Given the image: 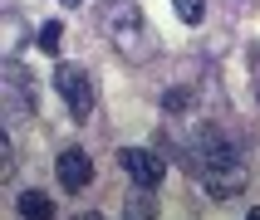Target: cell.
Wrapping results in <instances>:
<instances>
[{
    "instance_id": "11",
    "label": "cell",
    "mask_w": 260,
    "mask_h": 220,
    "mask_svg": "<svg viewBox=\"0 0 260 220\" xmlns=\"http://www.w3.org/2000/svg\"><path fill=\"white\" fill-rule=\"evenodd\" d=\"M74 220H103V215H99V210H84V215H74Z\"/></svg>"
},
{
    "instance_id": "2",
    "label": "cell",
    "mask_w": 260,
    "mask_h": 220,
    "mask_svg": "<svg viewBox=\"0 0 260 220\" xmlns=\"http://www.w3.org/2000/svg\"><path fill=\"white\" fill-rule=\"evenodd\" d=\"M118 166L133 176V186H147V191H157V181L167 176V161L157 152H147V147H123L118 152Z\"/></svg>"
},
{
    "instance_id": "10",
    "label": "cell",
    "mask_w": 260,
    "mask_h": 220,
    "mask_svg": "<svg viewBox=\"0 0 260 220\" xmlns=\"http://www.w3.org/2000/svg\"><path fill=\"white\" fill-rule=\"evenodd\" d=\"M187 103H191V93H187V88H167V93H162V108H167V113H182Z\"/></svg>"
},
{
    "instance_id": "1",
    "label": "cell",
    "mask_w": 260,
    "mask_h": 220,
    "mask_svg": "<svg viewBox=\"0 0 260 220\" xmlns=\"http://www.w3.org/2000/svg\"><path fill=\"white\" fill-rule=\"evenodd\" d=\"M54 83H59V93H64V103H69V113L84 122V117L93 113V78H88L84 69H74V64H59Z\"/></svg>"
},
{
    "instance_id": "8",
    "label": "cell",
    "mask_w": 260,
    "mask_h": 220,
    "mask_svg": "<svg viewBox=\"0 0 260 220\" xmlns=\"http://www.w3.org/2000/svg\"><path fill=\"white\" fill-rule=\"evenodd\" d=\"M172 10L182 25H202V15H206V0H172Z\"/></svg>"
},
{
    "instance_id": "9",
    "label": "cell",
    "mask_w": 260,
    "mask_h": 220,
    "mask_svg": "<svg viewBox=\"0 0 260 220\" xmlns=\"http://www.w3.org/2000/svg\"><path fill=\"white\" fill-rule=\"evenodd\" d=\"M59 39H64V25H59V20H49V25L40 29V49H49V54H59Z\"/></svg>"
},
{
    "instance_id": "4",
    "label": "cell",
    "mask_w": 260,
    "mask_h": 220,
    "mask_svg": "<svg viewBox=\"0 0 260 220\" xmlns=\"http://www.w3.org/2000/svg\"><path fill=\"white\" fill-rule=\"evenodd\" d=\"M54 176H59V186L64 191H84V186H93V161H88V152H59V161H54Z\"/></svg>"
},
{
    "instance_id": "6",
    "label": "cell",
    "mask_w": 260,
    "mask_h": 220,
    "mask_svg": "<svg viewBox=\"0 0 260 220\" xmlns=\"http://www.w3.org/2000/svg\"><path fill=\"white\" fill-rule=\"evenodd\" d=\"M123 220H157V196L147 186H133L123 201Z\"/></svg>"
},
{
    "instance_id": "13",
    "label": "cell",
    "mask_w": 260,
    "mask_h": 220,
    "mask_svg": "<svg viewBox=\"0 0 260 220\" xmlns=\"http://www.w3.org/2000/svg\"><path fill=\"white\" fill-rule=\"evenodd\" d=\"M64 5H79V0H64Z\"/></svg>"
},
{
    "instance_id": "5",
    "label": "cell",
    "mask_w": 260,
    "mask_h": 220,
    "mask_svg": "<svg viewBox=\"0 0 260 220\" xmlns=\"http://www.w3.org/2000/svg\"><path fill=\"white\" fill-rule=\"evenodd\" d=\"M108 29H113V39H138L143 34V15H138V5H108Z\"/></svg>"
},
{
    "instance_id": "7",
    "label": "cell",
    "mask_w": 260,
    "mask_h": 220,
    "mask_svg": "<svg viewBox=\"0 0 260 220\" xmlns=\"http://www.w3.org/2000/svg\"><path fill=\"white\" fill-rule=\"evenodd\" d=\"M20 220H54V201L40 196V191H25L20 196Z\"/></svg>"
},
{
    "instance_id": "12",
    "label": "cell",
    "mask_w": 260,
    "mask_h": 220,
    "mask_svg": "<svg viewBox=\"0 0 260 220\" xmlns=\"http://www.w3.org/2000/svg\"><path fill=\"white\" fill-rule=\"evenodd\" d=\"M246 220H260V205H255V210H250V215H246Z\"/></svg>"
},
{
    "instance_id": "3",
    "label": "cell",
    "mask_w": 260,
    "mask_h": 220,
    "mask_svg": "<svg viewBox=\"0 0 260 220\" xmlns=\"http://www.w3.org/2000/svg\"><path fill=\"white\" fill-rule=\"evenodd\" d=\"M202 186H206L211 201H231V196L246 191V166H241V161H231V166H211V171H202Z\"/></svg>"
}]
</instances>
